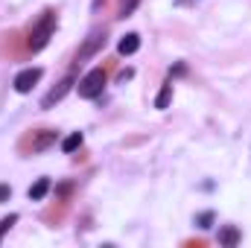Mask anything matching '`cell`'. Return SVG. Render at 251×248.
Instances as JSON below:
<instances>
[{
	"label": "cell",
	"instance_id": "obj_1",
	"mask_svg": "<svg viewBox=\"0 0 251 248\" xmlns=\"http://www.w3.org/2000/svg\"><path fill=\"white\" fill-rule=\"evenodd\" d=\"M53 32H56V12H50V9H47V12L41 15V21L32 26V32H29V44H26V47H29L32 53L44 50V47H47V41L53 38Z\"/></svg>",
	"mask_w": 251,
	"mask_h": 248
},
{
	"label": "cell",
	"instance_id": "obj_2",
	"mask_svg": "<svg viewBox=\"0 0 251 248\" xmlns=\"http://www.w3.org/2000/svg\"><path fill=\"white\" fill-rule=\"evenodd\" d=\"M102 88H105V70H102V67H94L91 73L82 76V82H79V97H82V99H94V97L102 94Z\"/></svg>",
	"mask_w": 251,
	"mask_h": 248
},
{
	"label": "cell",
	"instance_id": "obj_3",
	"mask_svg": "<svg viewBox=\"0 0 251 248\" xmlns=\"http://www.w3.org/2000/svg\"><path fill=\"white\" fill-rule=\"evenodd\" d=\"M105 47V29H94L85 41H82V47H79V53H76V62H88V59H94L100 50Z\"/></svg>",
	"mask_w": 251,
	"mask_h": 248
},
{
	"label": "cell",
	"instance_id": "obj_4",
	"mask_svg": "<svg viewBox=\"0 0 251 248\" xmlns=\"http://www.w3.org/2000/svg\"><path fill=\"white\" fill-rule=\"evenodd\" d=\"M73 82H76V79H73V73H70V76H64L56 88H50V91L44 94V99H41V108H53V105H59L64 97H67V91L73 88Z\"/></svg>",
	"mask_w": 251,
	"mask_h": 248
},
{
	"label": "cell",
	"instance_id": "obj_5",
	"mask_svg": "<svg viewBox=\"0 0 251 248\" xmlns=\"http://www.w3.org/2000/svg\"><path fill=\"white\" fill-rule=\"evenodd\" d=\"M41 76H44L41 67H26V70H21V73L15 76V91H18V94H29Z\"/></svg>",
	"mask_w": 251,
	"mask_h": 248
},
{
	"label": "cell",
	"instance_id": "obj_6",
	"mask_svg": "<svg viewBox=\"0 0 251 248\" xmlns=\"http://www.w3.org/2000/svg\"><path fill=\"white\" fill-rule=\"evenodd\" d=\"M137 47H140V35H137V32H128V35L120 38L117 53H120V56H131V53H137Z\"/></svg>",
	"mask_w": 251,
	"mask_h": 248
},
{
	"label": "cell",
	"instance_id": "obj_7",
	"mask_svg": "<svg viewBox=\"0 0 251 248\" xmlns=\"http://www.w3.org/2000/svg\"><path fill=\"white\" fill-rule=\"evenodd\" d=\"M240 243V231L234 228V225H225L222 231H219V246H225V248H234Z\"/></svg>",
	"mask_w": 251,
	"mask_h": 248
},
{
	"label": "cell",
	"instance_id": "obj_8",
	"mask_svg": "<svg viewBox=\"0 0 251 248\" xmlns=\"http://www.w3.org/2000/svg\"><path fill=\"white\" fill-rule=\"evenodd\" d=\"M47 193H50V178H38L35 184L29 187V198H32V201H41Z\"/></svg>",
	"mask_w": 251,
	"mask_h": 248
},
{
	"label": "cell",
	"instance_id": "obj_9",
	"mask_svg": "<svg viewBox=\"0 0 251 248\" xmlns=\"http://www.w3.org/2000/svg\"><path fill=\"white\" fill-rule=\"evenodd\" d=\"M53 140H56V131L44 128V131H41V134H38V137L32 140V152H41V149H47V146H50Z\"/></svg>",
	"mask_w": 251,
	"mask_h": 248
},
{
	"label": "cell",
	"instance_id": "obj_10",
	"mask_svg": "<svg viewBox=\"0 0 251 248\" xmlns=\"http://www.w3.org/2000/svg\"><path fill=\"white\" fill-rule=\"evenodd\" d=\"M82 140H85L82 131H70V134L62 140V152H76V149L82 146Z\"/></svg>",
	"mask_w": 251,
	"mask_h": 248
},
{
	"label": "cell",
	"instance_id": "obj_11",
	"mask_svg": "<svg viewBox=\"0 0 251 248\" xmlns=\"http://www.w3.org/2000/svg\"><path fill=\"white\" fill-rule=\"evenodd\" d=\"M140 6V0H120V6H117V18H131L134 15V9Z\"/></svg>",
	"mask_w": 251,
	"mask_h": 248
},
{
	"label": "cell",
	"instance_id": "obj_12",
	"mask_svg": "<svg viewBox=\"0 0 251 248\" xmlns=\"http://www.w3.org/2000/svg\"><path fill=\"white\" fill-rule=\"evenodd\" d=\"M170 99H173V85H164V88H161V94L155 97V108H167V105H170Z\"/></svg>",
	"mask_w": 251,
	"mask_h": 248
},
{
	"label": "cell",
	"instance_id": "obj_13",
	"mask_svg": "<svg viewBox=\"0 0 251 248\" xmlns=\"http://www.w3.org/2000/svg\"><path fill=\"white\" fill-rule=\"evenodd\" d=\"M12 225H18V213H9V216L0 219V243H3V237L12 231Z\"/></svg>",
	"mask_w": 251,
	"mask_h": 248
},
{
	"label": "cell",
	"instance_id": "obj_14",
	"mask_svg": "<svg viewBox=\"0 0 251 248\" xmlns=\"http://www.w3.org/2000/svg\"><path fill=\"white\" fill-rule=\"evenodd\" d=\"M196 225H199L201 231H207V228L213 225V213H210V210H204V213H199V216H196Z\"/></svg>",
	"mask_w": 251,
	"mask_h": 248
},
{
	"label": "cell",
	"instance_id": "obj_15",
	"mask_svg": "<svg viewBox=\"0 0 251 248\" xmlns=\"http://www.w3.org/2000/svg\"><path fill=\"white\" fill-rule=\"evenodd\" d=\"M9 196H12V190H9V187H6V184H0V201H6Z\"/></svg>",
	"mask_w": 251,
	"mask_h": 248
},
{
	"label": "cell",
	"instance_id": "obj_16",
	"mask_svg": "<svg viewBox=\"0 0 251 248\" xmlns=\"http://www.w3.org/2000/svg\"><path fill=\"white\" fill-rule=\"evenodd\" d=\"M126 79H131V70H120V76H117V82H126Z\"/></svg>",
	"mask_w": 251,
	"mask_h": 248
}]
</instances>
